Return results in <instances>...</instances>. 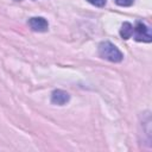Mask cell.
Wrapping results in <instances>:
<instances>
[{
    "mask_svg": "<svg viewBox=\"0 0 152 152\" xmlns=\"http://www.w3.org/2000/svg\"><path fill=\"white\" fill-rule=\"evenodd\" d=\"M99 53L102 58L110 62H120L124 57L121 51L109 42H102L99 45Z\"/></svg>",
    "mask_w": 152,
    "mask_h": 152,
    "instance_id": "1",
    "label": "cell"
},
{
    "mask_svg": "<svg viewBox=\"0 0 152 152\" xmlns=\"http://www.w3.org/2000/svg\"><path fill=\"white\" fill-rule=\"evenodd\" d=\"M135 40L138 42H151V32L150 28L142 24V23H137L135 26H133L132 28V36Z\"/></svg>",
    "mask_w": 152,
    "mask_h": 152,
    "instance_id": "2",
    "label": "cell"
},
{
    "mask_svg": "<svg viewBox=\"0 0 152 152\" xmlns=\"http://www.w3.org/2000/svg\"><path fill=\"white\" fill-rule=\"evenodd\" d=\"M28 25L33 31H37V32H45L48 30V27H49L48 21L42 17L31 18L28 20Z\"/></svg>",
    "mask_w": 152,
    "mask_h": 152,
    "instance_id": "3",
    "label": "cell"
},
{
    "mask_svg": "<svg viewBox=\"0 0 152 152\" xmlns=\"http://www.w3.org/2000/svg\"><path fill=\"white\" fill-rule=\"evenodd\" d=\"M52 102L57 104H64L69 100V95L63 90H56L52 93Z\"/></svg>",
    "mask_w": 152,
    "mask_h": 152,
    "instance_id": "4",
    "label": "cell"
},
{
    "mask_svg": "<svg viewBox=\"0 0 152 152\" xmlns=\"http://www.w3.org/2000/svg\"><path fill=\"white\" fill-rule=\"evenodd\" d=\"M132 28H133V25L129 24V23H124L122 26H121V30H120V34L124 39H128L131 38L132 36Z\"/></svg>",
    "mask_w": 152,
    "mask_h": 152,
    "instance_id": "5",
    "label": "cell"
},
{
    "mask_svg": "<svg viewBox=\"0 0 152 152\" xmlns=\"http://www.w3.org/2000/svg\"><path fill=\"white\" fill-rule=\"evenodd\" d=\"M134 0H115V2L119 6H131Z\"/></svg>",
    "mask_w": 152,
    "mask_h": 152,
    "instance_id": "6",
    "label": "cell"
},
{
    "mask_svg": "<svg viewBox=\"0 0 152 152\" xmlns=\"http://www.w3.org/2000/svg\"><path fill=\"white\" fill-rule=\"evenodd\" d=\"M91 5H94V6H97V7H101V6H103L104 4H106V0H88Z\"/></svg>",
    "mask_w": 152,
    "mask_h": 152,
    "instance_id": "7",
    "label": "cell"
}]
</instances>
